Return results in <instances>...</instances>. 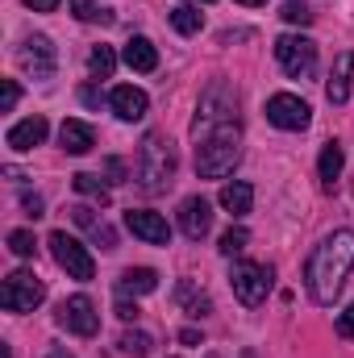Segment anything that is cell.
Masks as SVG:
<instances>
[{"instance_id": "obj_1", "label": "cell", "mask_w": 354, "mask_h": 358, "mask_svg": "<svg viewBox=\"0 0 354 358\" xmlns=\"http://www.w3.org/2000/svg\"><path fill=\"white\" fill-rule=\"evenodd\" d=\"M354 267V229H334L304 263V287L317 304H334Z\"/></svg>"}, {"instance_id": "obj_2", "label": "cell", "mask_w": 354, "mask_h": 358, "mask_svg": "<svg viewBox=\"0 0 354 358\" xmlns=\"http://www.w3.org/2000/svg\"><path fill=\"white\" fill-rule=\"evenodd\" d=\"M134 176H138V187H142L146 196L167 192V187L176 183V146H171V138L146 134L142 146H138V167H134Z\"/></svg>"}, {"instance_id": "obj_3", "label": "cell", "mask_w": 354, "mask_h": 358, "mask_svg": "<svg viewBox=\"0 0 354 358\" xmlns=\"http://www.w3.org/2000/svg\"><path fill=\"white\" fill-rule=\"evenodd\" d=\"M238 159H242V129L238 125H221V129L200 138V146H196V176L221 179L238 167Z\"/></svg>"}, {"instance_id": "obj_4", "label": "cell", "mask_w": 354, "mask_h": 358, "mask_svg": "<svg viewBox=\"0 0 354 358\" xmlns=\"http://www.w3.org/2000/svg\"><path fill=\"white\" fill-rule=\"evenodd\" d=\"M221 125H238V92L229 84H208L200 104H196V121H192V134L204 138Z\"/></svg>"}, {"instance_id": "obj_5", "label": "cell", "mask_w": 354, "mask_h": 358, "mask_svg": "<svg viewBox=\"0 0 354 358\" xmlns=\"http://www.w3.org/2000/svg\"><path fill=\"white\" fill-rule=\"evenodd\" d=\"M275 59H279V67L292 80H309L317 71V42L313 38H300V34H283L275 42Z\"/></svg>"}, {"instance_id": "obj_6", "label": "cell", "mask_w": 354, "mask_h": 358, "mask_svg": "<svg viewBox=\"0 0 354 358\" xmlns=\"http://www.w3.org/2000/svg\"><path fill=\"white\" fill-rule=\"evenodd\" d=\"M42 300H46V287H42V279L34 271H13L4 279V287H0V304L8 313H34Z\"/></svg>"}, {"instance_id": "obj_7", "label": "cell", "mask_w": 354, "mask_h": 358, "mask_svg": "<svg viewBox=\"0 0 354 358\" xmlns=\"http://www.w3.org/2000/svg\"><path fill=\"white\" fill-rule=\"evenodd\" d=\"M271 279H275V271L263 267V263H234V271H229L234 296H238V300H242L246 308L263 304L267 292H271Z\"/></svg>"}, {"instance_id": "obj_8", "label": "cell", "mask_w": 354, "mask_h": 358, "mask_svg": "<svg viewBox=\"0 0 354 358\" xmlns=\"http://www.w3.org/2000/svg\"><path fill=\"white\" fill-rule=\"evenodd\" d=\"M50 255H55V263L67 271L71 279H92L96 275V263H92V255L84 250V242H76L67 229H55L50 234Z\"/></svg>"}, {"instance_id": "obj_9", "label": "cell", "mask_w": 354, "mask_h": 358, "mask_svg": "<svg viewBox=\"0 0 354 358\" xmlns=\"http://www.w3.org/2000/svg\"><path fill=\"white\" fill-rule=\"evenodd\" d=\"M67 334H76V338H92L96 329H100V313H96V304H92L88 296L80 292V296H67L63 304H59V317H55Z\"/></svg>"}, {"instance_id": "obj_10", "label": "cell", "mask_w": 354, "mask_h": 358, "mask_svg": "<svg viewBox=\"0 0 354 358\" xmlns=\"http://www.w3.org/2000/svg\"><path fill=\"white\" fill-rule=\"evenodd\" d=\"M17 63H21L34 80H50V76H55V67H59V50H55V42H50V38L34 34V38H25V42H21Z\"/></svg>"}, {"instance_id": "obj_11", "label": "cell", "mask_w": 354, "mask_h": 358, "mask_svg": "<svg viewBox=\"0 0 354 358\" xmlns=\"http://www.w3.org/2000/svg\"><path fill=\"white\" fill-rule=\"evenodd\" d=\"M267 121H271L275 129H304V125L313 121V108H309L300 96H292V92H275V96L267 100Z\"/></svg>"}, {"instance_id": "obj_12", "label": "cell", "mask_w": 354, "mask_h": 358, "mask_svg": "<svg viewBox=\"0 0 354 358\" xmlns=\"http://www.w3.org/2000/svg\"><path fill=\"white\" fill-rule=\"evenodd\" d=\"M125 229L150 246H171V225L159 217V213H146V208H129L125 213Z\"/></svg>"}, {"instance_id": "obj_13", "label": "cell", "mask_w": 354, "mask_h": 358, "mask_svg": "<svg viewBox=\"0 0 354 358\" xmlns=\"http://www.w3.org/2000/svg\"><path fill=\"white\" fill-rule=\"evenodd\" d=\"M179 229H183V238L200 242V238L213 229V204H208L204 196H187V200L179 204Z\"/></svg>"}, {"instance_id": "obj_14", "label": "cell", "mask_w": 354, "mask_h": 358, "mask_svg": "<svg viewBox=\"0 0 354 358\" xmlns=\"http://www.w3.org/2000/svg\"><path fill=\"white\" fill-rule=\"evenodd\" d=\"M46 134H50V125H46V117H25V121H17L13 129H8V150H17V155H25V150H34V146H42L46 142Z\"/></svg>"}, {"instance_id": "obj_15", "label": "cell", "mask_w": 354, "mask_h": 358, "mask_svg": "<svg viewBox=\"0 0 354 358\" xmlns=\"http://www.w3.org/2000/svg\"><path fill=\"white\" fill-rule=\"evenodd\" d=\"M108 104H113V113H117L121 121H142V117H146V108H150L146 92L134 88V84H121V88H113Z\"/></svg>"}, {"instance_id": "obj_16", "label": "cell", "mask_w": 354, "mask_h": 358, "mask_svg": "<svg viewBox=\"0 0 354 358\" xmlns=\"http://www.w3.org/2000/svg\"><path fill=\"white\" fill-rule=\"evenodd\" d=\"M351 76H354V55L342 50V55L334 59V76H330V88H325L330 104H346V100H351Z\"/></svg>"}, {"instance_id": "obj_17", "label": "cell", "mask_w": 354, "mask_h": 358, "mask_svg": "<svg viewBox=\"0 0 354 358\" xmlns=\"http://www.w3.org/2000/svg\"><path fill=\"white\" fill-rule=\"evenodd\" d=\"M121 59H125V67H134V71H142V76L159 67V50H155V42H150V38H142V34L125 42Z\"/></svg>"}, {"instance_id": "obj_18", "label": "cell", "mask_w": 354, "mask_h": 358, "mask_svg": "<svg viewBox=\"0 0 354 358\" xmlns=\"http://www.w3.org/2000/svg\"><path fill=\"white\" fill-rule=\"evenodd\" d=\"M59 142H63V150L67 155H88L92 146H96V129H92L88 121H63V129H59Z\"/></svg>"}, {"instance_id": "obj_19", "label": "cell", "mask_w": 354, "mask_h": 358, "mask_svg": "<svg viewBox=\"0 0 354 358\" xmlns=\"http://www.w3.org/2000/svg\"><path fill=\"white\" fill-rule=\"evenodd\" d=\"M250 204H255V187H250L246 179H234V183H225V187H221V208H225V213L246 217V213H250Z\"/></svg>"}, {"instance_id": "obj_20", "label": "cell", "mask_w": 354, "mask_h": 358, "mask_svg": "<svg viewBox=\"0 0 354 358\" xmlns=\"http://www.w3.org/2000/svg\"><path fill=\"white\" fill-rule=\"evenodd\" d=\"M155 287H159V275L150 267H129L117 279V292H121V296H146V292H155Z\"/></svg>"}, {"instance_id": "obj_21", "label": "cell", "mask_w": 354, "mask_h": 358, "mask_svg": "<svg viewBox=\"0 0 354 358\" xmlns=\"http://www.w3.org/2000/svg\"><path fill=\"white\" fill-rule=\"evenodd\" d=\"M342 163H346L342 146H338V142H325L321 163H317V171H321V183H325V187H334V183H338V176H342Z\"/></svg>"}, {"instance_id": "obj_22", "label": "cell", "mask_w": 354, "mask_h": 358, "mask_svg": "<svg viewBox=\"0 0 354 358\" xmlns=\"http://www.w3.org/2000/svg\"><path fill=\"white\" fill-rule=\"evenodd\" d=\"M76 183V192L80 196H88V200H96V204H108V187L100 183V176H92V171H80V176L71 179Z\"/></svg>"}, {"instance_id": "obj_23", "label": "cell", "mask_w": 354, "mask_h": 358, "mask_svg": "<svg viewBox=\"0 0 354 358\" xmlns=\"http://www.w3.org/2000/svg\"><path fill=\"white\" fill-rule=\"evenodd\" d=\"M117 346H121V355H129V358H146L155 342H150V334H142V329H129V334H121V342H117Z\"/></svg>"}, {"instance_id": "obj_24", "label": "cell", "mask_w": 354, "mask_h": 358, "mask_svg": "<svg viewBox=\"0 0 354 358\" xmlns=\"http://www.w3.org/2000/svg\"><path fill=\"white\" fill-rule=\"evenodd\" d=\"M171 25H176L179 34H187V38H192V34H200L204 17H200V13H196L192 4H179V8H171Z\"/></svg>"}, {"instance_id": "obj_25", "label": "cell", "mask_w": 354, "mask_h": 358, "mask_svg": "<svg viewBox=\"0 0 354 358\" xmlns=\"http://www.w3.org/2000/svg\"><path fill=\"white\" fill-rule=\"evenodd\" d=\"M176 296H179V304H187V317H204V313L213 308V304H208V296H204V292H196L192 283H179Z\"/></svg>"}, {"instance_id": "obj_26", "label": "cell", "mask_w": 354, "mask_h": 358, "mask_svg": "<svg viewBox=\"0 0 354 358\" xmlns=\"http://www.w3.org/2000/svg\"><path fill=\"white\" fill-rule=\"evenodd\" d=\"M113 67H117V55H113L108 46H96V50H92V59H88L92 80H108V76H113Z\"/></svg>"}, {"instance_id": "obj_27", "label": "cell", "mask_w": 354, "mask_h": 358, "mask_svg": "<svg viewBox=\"0 0 354 358\" xmlns=\"http://www.w3.org/2000/svg\"><path fill=\"white\" fill-rule=\"evenodd\" d=\"M8 250H13L17 259H34V255H38V238H34L29 229H13V234H8Z\"/></svg>"}, {"instance_id": "obj_28", "label": "cell", "mask_w": 354, "mask_h": 358, "mask_svg": "<svg viewBox=\"0 0 354 358\" xmlns=\"http://www.w3.org/2000/svg\"><path fill=\"white\" fill-rule=\"evenodd\" d=\"M67 8H71L80 21H113V13H104L96 0H67Z\"/></svg>"}, {"instance_id": "obj_29", "label": "cell", "mask_w": 354, "mask_h": 358, "mask_svg": "<svg viewBox=\"0 0 354 358\" xmlns=\"http://www.w3.org/2000/svg\"><path fill=\"white\" fill-rule=\"evenodd\" d=\"M246 242H250V234H246L242 225H234V229H225V234H221V255H229V259H234V255H242V250H246Z\"/></svg>"}, {"instance_id": "obj_30", "label": "cell", "mask_w": 354, "mask_h": 358, "mask_svg": "<svg viewBox=\"0 0 354 358\" xmlns=\"http://www.w3.org/2000/svg\"><path fill=\"white\" fill-rule=\"evenodd\" d=\"M279 17H283L288 25H309V21H313V13H309L304 0H288V4L279 8Z\"/></svg>"}, {"instance_id": "obj_31", "label": "cell", "mask_w": 354, "mask_h": 358, "mask_svg": "<svg viewBox=\"0 0 354 358\" xmlns=\"http://www.w3.org/2000/svg\"><path fill=\"white\" fill-rule=\"evenodd\" d=\"M17 100H21V88H17V80H4V96H0V113H13V108H17Z\"/></svg>"}, {"instance_id": "obj_32", "label": "cell", "mask_w": 354, "mask_h": 358, "mask_svg": "<svg viewBox=\"0 0 354 358\" xmlns=\"http://www.w3.org/2000/svg\"><path fill=\"white\" fill-rule=\"evenodd\" d=\"M71 217H76V225H84V229H96V225H100L88 204H76V208H71Z\"/></svg>"}, {"instance_id": "obj_33", "label": "cell", "mask_w": 354, "mask_h": 358, "mask_svg": "<svg viewBox=\"0 0 354 358\" xmlns=\"http://www.w3.org/2000/svg\"><path fill=\"white\" fill-rule=\"evenodd\" d=\"M92 238L100 242V250H117V238H113V229H108V225H96V229H92Z\"/></svg>"}, {"instance_id": "obj_34", "label": "cell", "mask_w": 354, "mask_h": 358, "mask_svg": "<svg viewBox=\"0 0 354 358\" xmlns=\"http://www.w3.org/2000/svg\"><path fill=\"white\" fill-rule=\"evenodd\" d=\"M338 334H342V338H354V304L338 317Z\"/></svg>"}, {"instance_id": "obj_35", "label": "cell", "mask_w": 354, "mask_h": 358, "mask_svg": "<svg viewBox=\"0 0 354 358\" xmlns=\"http://www.w3.org/2000/svg\"><path fill=\"white\" fill-rule=\"evenodd\" d=\"M21 204H25V213H29L34 221L42 217V196H29V192H25V196H21Z\"/></svg>"}, {"instance_id": "obj_36", "label": "cell", "mask_w": 354, "mask_h": 358, "mask_svg": "<svg viewBox=\"0 0 354 358\" xmlns=\"http://www.w3.org/2000/svg\"><path fill=\"white\" fill-rule=\"evenodd\" d=\"M80 96H84V104H88V108H100V100H104V96H100V88H96V84H88V88L80 92Z\"/></svg>"}, {"instance_id": "obj_37", "label": "cell", "mask_w": 354, "mask_h": 358, "mask_svg": "<svg viewBox=\"0 0 354 358\" xmlns=\"http://www.w3.org/2000/svg\"><path fill=\"white\" fill-rule=\"evenodd\" d=\"M117 317H121V321H138V304L121 300V304H117Z\"/></svg>"}, {"instance_id": "obj_38", "label": "cell", "mask_w": 354, "mask_h": 358, "mask_svg": "<svg viewBox=\"0 0 354 358\" xmlns=\"http://www.w3.org/2000/svg\"><path fill=\"white\" fill-rule=\"evenodd\" d=\"M108 176H113V183H125V163L121 159H108Z\"/></svg>"}, {"instance_id": "obj_39", "label": "cell", "mask_w": 354, "mask_h": 358, "mask_svg": "<svg viewBox=\"0 0 354 358\" xmlns=\"http://www.w3.org/2000/svg\"><path fill=\"white\" fill-rule=\"evenodd\" d=\"M25 4H29L34 13H55V8H59V0H25Z\"/></svg>"}, {"instance_id": "obj_40", "label": "cell", "mask_w": 354, "mask_h": 358, "mask_svg": "<svg viewBox=\"0 0 354 358\" xmlns=\"http://www.w3.org/2000/svg\"><path fill=\"white\" fill-rule=\"evenodd\" d=\"M179 342H183V346H196V342H200V334H196V329H183V334H179Z\"/></svg>"}, {"instance_id": "obj_41", "label": "cell", "mask_w": 354, "mask_h": 358, "mask_svg": "<svg viewBox=\"0 0 354 358\" xmlns=\"http://www.w3.org/2000/svg\"><path fill=\"white\" fill-rule=\"evenodd\" d=\"M46 358H71V355H67V350H50Z\"/></svg>"}, {"instance_id": "obj_42", "label": "cell", "mask_w": 354, "mask_h": 358, "mask_svg": "<svg viewBox=\"0 0 354 358\" xmlns=\"http://www.w3.org/2000/svg\"><path fill=\"white\" fill-rule=\"evenodd\" d=\"M238 4H246V8H255V4H267V0H238Z\"/></svg>"}, {"instance_id": "obj_43", "label": "cell", "mask_w": 354, "mask_h": 358, "mask_svg": "<svg viewBox=\"0 0 354 358\" xmlns=\"http://www.w3.org/2000/svg\"><path fill=\"white\" fill-rule=\"evenodd\" d=\"M204 358H225V355H204Z\"/></svg>"}, {"instance_id": "obj_44", "label": "cell", "mask_w": 354, "mask_h": 358, "mask_svg": "<svg viewBox=\"0 0 354 358\" xmlns=\"http://www.w3.org/2000/svg\"><path fill=\"white\" fill-rule=\"evenodd\" d=\"M200 4H213V0H200Z\"/></svg>"}]
</instances>
